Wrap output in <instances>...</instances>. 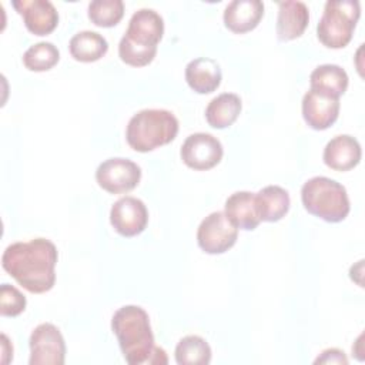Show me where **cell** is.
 Listing matches in <instances>:
<instances>
[{
    "mask_svg": "<svg viewBox=\"0 0 365 365\" xmlns=\"http://www.w3.org/2000/svg\"><path fill=\"white\" fill-rule=\"evenodd\" d=\"M58 252L46 238L10 244L1 255L3 269L31 294L50 291L56 282Z\"/></svg>",
    "mask_w": 365,
    "mask_h": 365,
    "instance_id": "obj_1",
    "label": "cell"
},
{
    "mask_svg": "<svg viewBox=\"0 0 365 365\" xmlns=\"http://www.w3.org/2000/svg\"><path fill=\"white\" fill-rule=\"evenodd\" d=\"M111 329L117 336L125 362L130 365L167 364L165 351L154 344L148 314L138 305H124L111 318Z\"/></svg>",
    "mask_w": 365,
    "mask_h": 365,
    "instance_id": "obj_2",
    "label": "cell"
},
{
    "mask_svg": "<svg viewBox=\"0 0 365 365\" xmlns=\"http://www.w3.org/2000/svg\"><path fill=\"white\" fill-rule=\"evenodd\" d=\"M164 34V20L153 9L137 10L118 43L121 61L133 67L150 64L157 54V44Z\"/></svg>",
    "mask_w": 365,
    "mask_h": 365,
    "instance_id": "obj_3",
    "label": "cell"
},
{
    "mask_svg": "<svg viewBox=\"0 0 365 365\" xmlns=\"http://www.w3.org/2000/svg\"><path fill=\"white\" fill-rule=\"evenodd\" d=\"M178 133L177 117L163 108H147L135 113L125 130L128 145L138 153H148L171 143Z\"/></svg>",
    "mask_w": 365,
    "mask_h": 365,
    "instance_id": "obj_4",
    "label": "cell"
},
{
    "mask_svg": "<svg viewBox=\"0 0 365 365\" xmlns=\"http://www.w3.org/2000/svg\"><path fill=\"white\" fill-rule=\"evenodd\" d=\"M301 201L304 208L327 221L339 222L349 214L351 205L346 190L342 184L328 177H312L301 188Z\"/></svg>",
    "mask_w": 365,
    "mask_h": 365,
    "instance_id": "obj_5",
    "label": "cell"
},
{
    "mask_svg": "<svg viewBox=\"0 0 365 365\" xmlns=\"http://www.w3.org/2000/svg\"><path fill=\"white\" fill-rule=\"evenodd\" d=\"M361 14L356 0H328L317 26L318 40L329 48H342L351 38Z\"/></svg>",
    "mask_w": 365,
    "mask_h": 365,
    "instance_id": "obj_6",
    "label": "cell"
},
{
    "mask_svg": "<svg viewBox=\"0 0 365 365\" xmlns=\"http://www.w3.org/2000/svg\"><path fill=\"white\" fill-rule=\"evenodd\" d=\"M30 365H63L66 359V342L60 329L44 322L37 325L29 339Z\"/></svg>",
    "mask_w": 365,
    "mask_h": 365,
    "instance_id": "obj_7",
    "label": "cell"
},
{
    "mask_svg": "<svg viewBox=\"0 0 365 365\" xmlns=\"http://www.w3.org/2000/svg\"><path fill=\"white\" fill-rule=\"evenodd\" d=\"M238 228L227 218L224 211L208 214L198 225L197 242L207 254H222L237 241Z\"/></svg>",
    "mask_w": 365,
    "mask_h": 365,
    "instance_id": "obj_8",
    "label": "cell"
},
{
    "mask_svg": "<svg viewBox=\"0 0 365 365\" xmlns=\"http://www.w3.org/2000/svg\"><path fill=\"white\" fill-rule=\"evenodd\" d=\"M98 185L110 194L134 190L141 180V168L128 158L114 157L103 161L96 170Z\"/></svg>",
    "mask_w": 365,
    "mask_h": 365,
    "instance_id": "obj_9",
    "label": "cell"
},
{
    "mask_svg": "<svg viewBox=\"0 0 365 365\" xmlns=\"http://www.w3.org/2000/svg\"><path fill=\"white\" fill-rule=\"evenodd\" d=\"M224 154L222 144L210 133L190 134L180 150L182 163L192 170H210L215 167Z\"/></svg>",
    "mask_w": 365,
    "mask_h": 365,
    "instance_id": "obj_10",
    "label": "cell"
},
{
    "mask_svg": "<svg viewBox=\"0 0 365 365\" xmlns=\"http://www.w3.org/2000/svg\"><path fill=\"white\" fill-rule=\"evenodd\" d=\"M110 222L120 235L135 237L147 227V207L140 198L131 195L121 197L110 210Z\"/></svg>",
    "mask_w": 365,
    "mask_h": 365,
    "instance_id": "obj_11",
    "label": "cell"
},
{
    "mask_svg": "<svg viewBox=\"0 0 365 365\" xmlns=\"http://www.w3.org/2000/svg\"><path fill=\"white\" fill-rule=\"evenodd\" d=\"M339 98L309 88L302 97V117L314 130H327L339 114Z\"/></svg>",
    "mask_w": 365,
    "mask_h": 365,
    "instance_id": "obj_12",
    "label": "cell"
},
{
    "mask_svg": "<svg viewBox=\"0 0 365 365\" xmlns=\"http://www.w3.org/2000/svg\"><path fill=\"white\" fill-rule=\"evenodd\" d=\"M13 7L23 16L24 26L36 36L50 34L58 23V13L48 0H14Z\"/></svg>",
    "mask_w": 365,
    "mask_h": 365,
    "instance_id": "obj_13",
    "label": "cell"
},
{
    "mask_svg": "<svg viewBox=\"0 0 365 365\" xmlns=\"http://www.w3.org/2000/svg\"><path fill=\"white\" fill-rule=\"evenodd\" d=\"M308 21L309 11L304 1L285 0L278 3L275 31L279 41H289L298 38L305 31Z\"/></svg>",
    "mask_w": 365,
    "mask_h": 365,
    "instance_id": "obj_14",
    "label": "cell"
},
{
    "mask_svg": "<svg viewBox=\"0 0 365 365\" xmlns=\"http://www.w3.org/2000/svg\"><path fill=\"white\" fill-rule=\"evenodd\" d=\"M361 145L356 138L348 134H339L331 138L322 154L324 163L336 171H348L361 161Z\"/></svg>",
    "mask_w": 365,
    "mask_h": 365,
    "instance_id": "obj_15",
    "label": "cell"
},
{
    "mask_svg": "<svg viewBox=\"0 0 365 365\" xmlns=\"http://www.w3.org/2000/svg\"><path fill=\"white\" fill-rule=\"evenodd\" d=\"M264 16L259 0H232L224 10L222 19L227 29L234 33H247L255 29Z\"/></svg>",
    "mask_w": 365,
    "mask_h": 365,
    "instance_id": "obj_16",
    "label": "cell"
},
{
    "mask_svg": "<svg viewBox=\"0 0 365 365\" xmlns=\"http://www.w3.org/2000/svg\"><path fill=\"white\" fill-rule=\"evenodd\" d=\"M185 81L198 94L215 91L222 78L221 67L214 58L198 57L185 66Z\"/></svg>",
    "mask_w": 365,
    "mask_h": 365,
    "instance_id": "obj_17",
    "label": "cell"
},
{
    "mask_svg": "<svg viewBox=\"0 0 365 365\" xmlns=\"http://www.w3.org/2000/svg\"><path fill=\"white\" fill-rule=\"evenodd\" d=\"M227 218L240 230L252 231L261 222L255 194L250 191H237L225 201Z\"/></svg>",
    "mask_w": 365,
    "mask_h": 365,
    "instance_id": "obj_18",
    "label": "cell"
},
{
    "mask_svg": "<svg viewBox=\"0 0 365 365\" xmlns=\"http://www.w3.org/2000/svg\"><path fill=\"white\" fill-rule=\"evenodd\" d=\"M255 202L261 221H279L289 210V194L279 185H267L255 194Z\"/></svg>",
    "mask_w": 365,
    "mask_h": 365,
    "instance_id": "obj_19",
    "label": "cell"
},
{
    "mask_svg": "<svg viewBox=\"0 0 365 365\" xmlns=\"http://www.w3.org/2000/svg\"><path fill=\"white\" fill-rule=\"evenodd\" d=\"M241 98L234 93H222L214 97L205 108V120L214 128L230 127L240 115Z\"/></svg>",
    "mask_w": 365,
    "mask_h": 365,
    "instance_id": "obj_20",
    "label": "cell"
},
{
    "mask_svg": "<svg viewBox=\"0 0 365 365\" xmlns=\"http://www.w3.org/2000/svg\"><path fill=\"white\" fill-rule=\"evenodd\" d=\"M309 83L312 90L339 98L346 91L349 78L342 67L336 64H321L312 70Z\"/></svg>",
    "mask_w": 365,
    "mask_h": 365,
    "instance_id": "obj_21",
    "label": "cell"
},
{
    "mask_svg": "<svg viewBox=\"0 0 365 365\" xmlns=\"http://www.w3.org/2000/svg\"><path fill=\"white\" fill-rule=\"evenodd\" d=\"M68 50L74 60L81 63H91L100 60L107 53L108 43L100 33L84 30L71 37Z\"/></svg>",
    "mask_w": 365,
    "mask_h": 365,
    "instance_id": "obj_22",
    "label": "cell"
},
{
    "mask_svg": "<svg viewBox=\"0 0 365 365\" xmlns=\"http://www.w3.org/2000/svg\"><path fill=\"white\" fill-rule=\"evenodd\" d=\"M175 362L178 365H207L211 362V348L198 335L181 338L175 346Z\"/></svg>",
    "mask_w": 365,
    "mask_h": 365,
    "instance_id": "obj_23",
    "label": "cell"
},
{
    "mask_svg": "<svg viewBox=\"0 0 365 365\" xmlns=\"http://www.w3.org/2000/svg\"><path fill=\"white\" fill-rule=\"evenodd\" d=\"M60 60L58 48L50 41H40L30 46L23 54V64L30 71H47Z\"/></svg>",
    "mask_w": 365,
    "mask_h": 365,
    "instance_id": "obj_24",
    "label": "cell"
},
{
    "mask_svg": "<svg viewBox=\"0 0 365 365\" xmlns=\"http://www.w3.org/2000/svg\"><path fill=\"white\" fill-rule=\"evenodd\" d=\"M124 16L121 0H93L88 4V19L98 27H113Z\"/></svg>",
    "mask_w": 365,
    "mask_h": 365,
    "instance_id": "obj_25",
    "label": "cell"
},
{
    "mask_svg": "<svg viewBox=\"0 0 365 365\" xmlns=\"http://www.w3.org/2000/svg\"><path fill=\"white\" fill-rule=\"evenodd\" d=\"M26 297L13 285L0 287V314L3 317H17L26 309Z\"/></svg>",
    "mask_w": 365,
    "mask_h": 365,
    "instance_id": "obj_26",
    "label": "cell"
},
{
    "mask_svg": "<svg viewBox=\"0 0 365 365\" xmlns=\"http://www.w3.org/2000/svg\"><path fill=\"white\" fill-rule=\"evenodd\" d=\"M314 364H338V365H346L348 358L344 351L338 348H328L321 352V355L314 361Z\"/></svg>",
    "mask_w": 365,
    "mask_h": 365,
    "instance_id": "obj_27",
    "label": "cell"
}]
</instances>
